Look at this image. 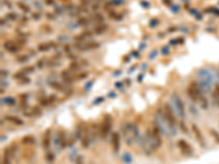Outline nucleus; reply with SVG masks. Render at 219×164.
<instances>
[{
  "instance_id": "nucleus-31",
  "label": "nucleus",
  "mask_w": 219,
  "mask_h": 164,
  "mask_svg": "<svg viewBox=\"0 0 219 164\" xmlns=\"http://www.w3.org/2000/svg\"><path fill=\"white\" fill-rule=\"evenodd\" d=\"M124 0H111V3L115 6H119V5H123Z\"/></svg>"
},
{
  "instance_id": "nucleus-23",
  "label": "nucleus",
  "mask_w": 219,
  "mask_h": 164,
  "mask_svg": "<svg viewBox=\"0 0 219 164\" xmlns=\"http://www.w3.org/2000/svg\"><path fill=\"white\" fill-rule=\"evenodd\" d=\"M34 142V138L32 136H25L22 138V143L23 145H32Z\"/></svg>"
},
{
  "instance_id": "nucleus-25",
  "label": "nucleus",
  "mask_w": 219,
  "mask_h": 164,
  "mask_svg": "<svg viewBox=\"0 0 219 164\" xmlns=\"http://www.w3.org/2000/svg\"><path fill=\"white\" fill-rule=\"evenodd\" d=\"M25 75H26V73H25L23 70H21V71H19V72H17V73L13 75V78L21 81V80H23L24 78H25Z\"/></svg>"
},
{
  "instance_id": "nucleus-7",
  "label": "nucleus",
  "mask_w": 219,
  "mask_h": 164,
  "mask_svg": "<svg viewBox=\"0 0 219 164\" xmlns=\"http://www.w3.org/2000/svg\"><path fill=\"white\" fill-rule=\"evenodd\" d=\"M162 112H163V115H164V117L167 118L168 122H170L171 125H173V126H175V124H176L175 113H174L171 105L169 103H166L164 106H163V111H162Z\"/></svg>"
},
{
  "instance_id": "nucleus-27",
  "label": "nucleus",
  "mask_w": 219,
  "mask_h": 164,
  "mask_svg": "<svg viewBox=\"0 0 219 164\" xmlns=\"http://www.w3.org/2000/svg\"><path fill=\"white\" fill-rule=\"evenodd\" d=\"M18 7H19V8L22 10V11H24V12H29V11H30V8L26 5H25V3L19 2V3H18Z\"/></svg>"
},
{
  "instance_id": "nucleus-29",
  "label": "nucleus",
  "mask_w": 219,
  "mask_h": 164,
  "mask_svg": "<svg viewBox=\"0 0 219 164\" xmlns=\"http://www.w3.org/2000/svg\"><path fill=\"white\" fill-rule=\"evenodd\" d=\"M7 19H10L11 21H15L17 19V14L13 13V12H9V13L7 14Z\"/></svg>"
},
{
  "instance_id": "nucleus-22",
  "label": "nucleus",
  "mask_w": 219,
  "mask_h": 164,
  "mask_svg": "<svg viewBox=\"0 0 219 164\" xmlns=\"http://www.w3.org/2000/svg\"><path fill=\"white\" fill-rule=\"evenodd\" d=\"M2 104H5V105H10V106H12V105H15V100L13 98H10V96H8V98H2Z\"/></svg>"
},
{
  "instance_id": "nucleus-18",
  "label": "nucleus",
  "mask_w": 219,
  "mask_h": 164,
  "mask_svg": "<svg viewBox=\"0 0 219 164\" xmlns=\"http://www.w3.org/2000/svg\"><path fill=\"white\" fill-rule=\"evenodd\" d=\"M213 98H214V103L219 107V83L215 84V88L213 90Z\"/></svg>"
},
{
  "instance_id": "nucleus-11",
  "label": "nucleus",
  "mask_w": 219,
  "mask_h": 164,
  "mask_svg": "<svg viewBox=\"0 0 219 164\" xmlns=\"http://www.w3.org/2000/svg\"><path fill=\"white\" fill-rule=\"evenodd\" d=\"M192 130H193V132H194L196 140H197V142L200 143V145L202 147V148H205V139H204V136H203L202 132H200V128L196 126V125L193 124V125H192Z\"/></svg>"
},
{
  "instance_id": "nucleus-43",
  "label": "nucleus",
  "mask_w": 219,
  "mask_h": 164,
  "mask_svg": "<svg viewBox=\"0 0 219 164\" xmlns=\"http://www.w3.org/2000/svg\"><path fill=\"white\" fill-rule=\"evenodd\" d=\"M32 17H33L34 19H38L40 17H41V14H36V13H33L32 14Z\"/></svg>"
},
{
  "instance_id": "nucleus-20",
  "label": "nucleus",
  "mask_w": 219,
  "mask_h": 164,
  "mask_svg": "<svg viewBox=\"0 0 219 164\" xmlns=\"http://www.w3.org/2000/svg\"><path fill=\"white\" fill-rule=\"evenodd\" d=\"M6 119L8 120V122H13V124H15V125H23V122L20 119V118L15 117V116H6Z\"/></svg>"
},
{
  "instance_id": "nucleus-35",
  "label": "nucleus",
  "mask_w": 219,
  "mask_h": 164,
  "mask_svg": "<svg viewBox=\"0 0 219 164\" xmlns=\"http://www.w3.org/2000/svg\"><path fill=\"white\" fill-rule=\"evenodd\" d=\"M70 69L77 70V69H79V66H78V64H76V62H71V64H70Z\"/></svg>"
},
{
  "instance_id": "nucleus-36",
  "label": "nucleus",
  "mask_w": 219,
  "mask_h": 164,
  "mask_svg": "<svg viewBox=\"0 0 219 164\" xmlns=\"http://www.w3.org/2000/svg\"><path fill=\"white\" fill-rule=\"evenodd\" d=\"M171 8H172V10H173L174 13H177V11H179V9H180L179 6H171Z\"/></svg>"
},
{
  "instance_id": "nucleus-19",
  "label": "nucleus",
  "mask_w": 219,
  "mask_h": 164,
  "mask_svg": "<svg viewBox=\"0 0 219 164\" xmlns=\"http://www.w3.org/2000/svg\"><path fill=\"white\" fill-rule=\"evenodd\" d=\"M52 46H54V43H43V44H40L37 46L38 51L40 52H46V51H49Z\"/></svg>"
},
{
  "instance_id": "nucleus-39",
  "label": "nucleus",
  "mask_w": 219,
  "mask_h": 164,
  "mask_svg": "<svg viewBox=\"0 0 219 164\" xmlns=\"http://www.w3.org/2000/svg\"><path fill=\"white\" fill-rule=\"evenodd\" d=\"M87 23H88V22H87V19H80V20H79V24H80V25H86Z\"/></svg>"
},
{
  "instance_id": "nucleus-21",
  "label": "nucleus",
  "mask_w": 219,
  "mask_h": 164,
  "mask_svg": "<svg viewBox=\"0 0 219 164\" xmlns=\"http://www.w3.org/2000/svg\"><path fill=\"white\" fill-rule=\"evenodd\" d=\"M122 161L126 164H130L132 161H133V158H132V155L129 154L128 152H125L124 154L122 155Z\"/></svg>"
},
{
  "instance_id": "nucleus-32",
  "label": "nucleus",
  "mask_w": 219,
  "mask_h": 164,
  "mask_svg": "<svg viewBox=\"0 0 219 164\" xmlns=\"http://www.w3.org/2000/svg\"><path fill=\"white\" fill-rule=\"evenodd\" d=\"M210 132H211L213 137H214L215 139L217 140V142L219 143V134H218V132H217V131H215V130H210Z\"/></svg>"
},
{
  "instance_id": "nucleus-3",
  "label": "nucleus",
  "mask_w": 219,
  "mask_h": 164,
  "mask_svg": "<svg viewBox=\"0 0 219 164\" xmlns=\"http://www.w3.org/2000/svg\"><path fill=\"white\" fill-rule=\"evenodd\" d=\"M186 92H187L189 98H190L193 102L200 104V106L203 108V109H207V108H208L207 98L204 96V92H203V90L200 89L198 82L192 81L190 84H189V86H187Z\"/></svg>"
},
{
  "instance_id": "nucleus-44",
  "label": "nucleus",
  "mask_w": 219,
  "mask_h": 164,
  "mask_svg": "<svg viewBox=\"0 0 219 164\" xmlns=\"http://www.w3.org/2000/svg\"><path fill=\"white\" fill-rule=\"evenodd\" d=\"M91 85H92V81H91V82H89V83H88V84L86 85V90H87V91H88V89L90 88Z\"/></svg>"
},
{
  "instance_id": "nucleus-1",
  "label": "nucleus",
  "mask_w": 219,
  "mask_h": 164,
  "mask_svg": "<svg viewBox=\"0 0 219 164\" xmlns=\"http://www.w3.org/2000/svg\"><path fill=\"white\" fill-rule=\"evenodd\" d=\"M162 145L161 132L157 128V126L153 124L151 127H149L146 132V136L141 139V145L143 148V151L150 154L151 152H155L158 150Z\"/></svg>"
},
{
  "instance_id": "nucleus-28",
  "label": "nucleus",
  "mask_w": 219,
  "mask_h": 164,
  "mask_svg": "<svg viewBox=\"0 0 219 164\" xmlns=\"http://www.w3.org/2000/svg\"><path fill=\"white\" fill-rule=\"evenodd\" d=\"M46 160H47V162H51V163L54 161V154H53L51 151L46 152Z\"/></svg>"
},
{
  "instance_id": "nucleus-40",
  "label": "nucleus",
  "mask_w": 219,
  "mask_h": 164,
  "mask_svg": "<svg viewBox=\"0 0 219 164\" xmlns=\"http://www.w3.org/2000/svg\"><path fill=\"white\" fill-rule=\"evenodd\" d=\"M45 2H46V5H49L52 6L55 3V0H45Z\"/></svg>"
},
{
  "instance_id": "nucleus-10",
  "label": "nucleus",
  "mask_w": 219,
  "mask_h": 164,
  "mask_svg": "<svg viewBox=\"0 0 219 164\" xmlns=\"http://www.w3.org/2000/svg\"><path fill=\"white\" fill-rule=\"evenodd\" d=\"M177 147H179V149L181 150L182 153L184 155H186V156H191V155L193 154V149H192V147H191L185 140L180 139V140L177 141Z\"/></svg>"
},
{
  "instance_id": "nucleus-41",
  "label": "nucleus",
  "mask_w": 219,
  "mask_h": 164,
  "mask_svg": "<svg viewBox=\"0 0 219 164\" xmlns=\"http://www.w3.org/2000/svg\"><path fill=\"white\" fill-rule=\"evenodd\" d=\"M141 6H143V7H146V8H149V7H150V6L148 5L147 1H141Z\"/></svg>"
},
{
  "instance_id": "nucleus-6",
  "label": "nucleus",
  "mask_w": 219,
  "mask_h": 164,
  "mask_svg": "<svg viewBox=\"0 0 219 164\" xmlns=\"http://www.w3.org/2000/svg\"><path fill=\"white\" fill-rule=\"evenodd\" d=\"M170 101H171V106L173 108V111L176 115L181 119H184L186 116V111H185V105L182 101L181 96L176 92H173L170 96Z\"/></svg>"
},
{
  "instance_id": "nucleus-17",
  "label": "nucleus",
  "mask_w": 219,
  "mask_h": 164,
  "mask_svg": "<svg viewBox=\"0 0 219 164\" xmlns=\"http://www.w3.org/2000/svg\"><path fill=\"white\" fill-rule=\"evenodd\" d=\"M62 80H64V82H66V83H71L72 81H73V79H75V75H72L70 71L64 70L62 71Z\"/></svg>"
},
{
  "instance_id": "nucleus-33",
  "label": "nucleus",
  "mask_w": 219,
  "mask_h": 164,
  "mask_svg": "<svg viewBox=\"0 0 219 164\" xmlns=\"http://www.w3.org/2000/svg\"><path fill=\"white\" fill-rule=\"evenodd\" d=\"M158 24H159V21H158L157 19H152L151 21H150V23H149V25H150L151 28H152V26L155 28V26H157Z\"/></svg>"
},
{
  "instance_id": "nucleus-42",
  "label": "nucleus",
  "mask_w": 219,
  "mask_h": 164,
  "mask_svg": "<svg viewBox=\"0 0 219 164\" xmlns=\"http://www.w3.org/2000/svg\"><path fill=\"white\" fill-rule=\"evenodd\" d=\"M37 67L38 68H42V67H43V61L42 60L37 61Z\"/></svg>"
},
{
  "instance_id": "nucleus-12",
  "label": "nucleus",
  "mask_w": 219,
  "mask_h": 164,
  "mask_svg": "<svg viewBox=\"0 0 219 164\" xmlns=\"http://www.w3.org/2000/svg\"><path fill=\"white\" fill-rule=\"evenodd\" d=\"M111 143H112V148L114 152H119V147H121V138L117 132H113L111 136Z\"/></svg>"
},
{
  "instance_id": "nucleus-38",
  "label": "nucleus",
  "mask_w": 219,
  "mask_h": 164,
  "mask_svg": "<svg viewBox=\"0 0 219 164\" xmlns=\"http://www.w3.org/2000/svg\"><path fill=\"white\" fill-rule=\"evenodd\" d=\"M156 55H157V51L155 49L153 52H151V53H150V57H149V58H150V59H153V58L156 57Z\"/></svg>"
},
{
  "instance_id": "nucleus-45",
  "label": "nucleus",
  "mask_w": 219,
  "mask_h": 164,
  "mask_svg": "<svg viewBox=\"0 0 219 164\" xmlns=\"http://www.w3.org/2000/svg\"><path fill=\"white\" fill-rule=\"evenodd\" d=\"M181 128H182V130H183V131H185V132L187 131V130H186V128H185V126H184V124H183V122L181 124Z\"/></svg>"
},
{
  "instance_id": "nucleus-30",
  "label": "nucleus",
  "mask_w": 219,
  "mask_h": 164,
  "mask_svg": "<svg viewBox=\"0 0 219 164\" xmlns=\"http://www.w3.org/2000/svg\"><path fill=\"white\" fill-rule=\"evenodd\" d=\"M22 70L28 75V73H31V72H33L34 71V67H25V68H23Z\"/></svg>"
},
{
  "instance_id": "nucleus-4",
  "label": "nucleus",
  "mask_w": 219,
  "mask_h": 164,
  "mask_svg": "<svg viewBox=\"0 0 219 164\" xmlns=\"http://www.w3.org/2000/svg\"><path fill=\"white\" fill-rule=\"evenodd\" d=\"M196 78H197V82L200 84V89L203 90L204 93H207L211 90L213 86V78L210 72L205 68H202L197 71L196 73Z\"/></svg>"
},
{
  "instance_id": "nucleus-2",
  "label": "nucleus",
  "mask_w": 219,
  "mask_h": 164,
  "mask_svg": "<svg viewBox=\"0 0 219 164\" xmlns=\"http://www.w3.org/2000/svg\"><path fill=\"white\" fill-rule=\"evenodd\" d=\"M155 125L160 130L161 135L167 137H174L176 136V126H173L167 120V118L164 117L163 112L161 109H158L155 114Z\"/></svg>"
},
{
  "instance_id": "nucleus-24",
  "label": "nucleus",
  "mask_w": 219,
  "mask_h": 164,
  "mask_svg": "<svg viewBox=\"0 0 219 164\" xmlns=\"http://www.w3.org/2000/svg\"><path fill=\"white\" fill-rule=\"evenodd\" d=\"M106 28H107V26L105 24H101V25H99V26H96L94 28V32L96 34H102V33H104L106 31Z\"/></svg>"
},
{
  "instance_id": "nucleus-9",
  "label": "nucleus",
  "mask_w": 219,
  "mask_h": 164,
  "mask_svg": "<svg viewBox=\"0 0 219 164\" xmlns=\"http://www.w3.org/2000/svg\"><path fill=\"white\" fill-rule=\"evenodd\" d=\"M55 147L56 148H59V149H65L67 147V138L66 135L64 131H59L58 134H56V137H55Z\"/></svg>"
},
{
  "instance_id": "nucleus-13",
  "label": "nucleus",
  "mask_w": 219,
  "mask_h": 164,
  "mask_svg": "<svg viewBox=\"0 0 219 164\" xmlns=\"http://www.w3.org/2000/svg\"><path fill=\"white\" fill-rule=\"evenodd\" d=\"M82 137H81V145L83 148H88L91 145V135L90 132L88 131V129H85L82 131Z\"/></svg>"
},
{
  "instance_id": "nucleus-37",
  "label": "nucleus",
  "mask_w": 219,
  "mask_h": 164,
  "mask_svg": "<svg viewBox=\"0 0 219 164\" xmlns=\"http://www.w3.org/2000/svg\"><path fill=\"white\" fill-rule=\"evenodd\" d=\"M26 60H28V57H25V56H22L18 58V61H20V62H24V61H26Z\"/></svg>"
},
{
  "instance_id": "nucleus-16",
  "label": "nucleus",
  "mask_w": 219,
  "mask_h": 164,
  "mask_svg": "<svg viewBox=\"0 0 219 164\" xmlns=\"http://www.w3.org/2000/svg\"><path fill=\"white\" fill-rule=\"evenodd\" d=\"M12 158H13V151H11V148H7L3 155V164H12L11 161Z\"/></svg>"
},
{
  "instance_id": "nucleus-14",
  "label": "nucleus",
  "mask_w": 219,
  "mask_h": 164,
  "mask_svg": "<svg viewBox=\"0 0 219 164\" xmlns=\"http://www.w3.org/2000/svg\"><path fill=\"white\" fill-rule=\"evenodd\" d=\"M42 143H43L44 150L46 151V152L49 151V147H51V130L45 131V134H44V136H43V141H42Z\"/></svg>"
},
{
  "instance_id": "nucleus-15",
  "label": "nucleus",
  "mask_w": 219,
  "mask_h": 164,
  "mask_svg": "<svg viewBox=\"0 0 219 164\" xmlns=\"http://www.w3.org/2000/svg\"><path fill=\"white\" fill-rule=\"evenodd\" d=\"M3 47L10 53H17L20 49V47L18 46L13 41H7V42H5Z\"/></svg>"
},
{
  "instance_id": "nucleus-26",
  "label": "nucleus",
  "mask_w": 219,
  "mask_h": 164,
  "mask_svg": "<svg viewBox=\"0 0 219 164\" xmlns=\"http://www.w3.org/2000/svg\"><path fill=\"white\" fill-rule=\"evenodd\" d=\"M49 85H51L52 88H54V89L59 90V91H62V85L60 84V83L56 82V81H52V82H49Z\"/></svg>"
},
{
  "instance_id": "nucleus-5",
  "label": "nucleus",
  "mask_w": 219,
  "mask_h": 164,
  "mask_svg": "<svg viewBox=\"0 0 219 164\" xmlns=\"http://www.w3.org/2000/svg\"><path fill=\"white\" fill-rule=\"evenodd\" d=\"M123 136L126 145H132L139 139V129L137 125H135L133 122H128L123 127Z\"/></svg>"
},
{
  "instance_id": "nucleus-8",
  "label": "nucleus",
  "mask_w": 219,
  "mask_h": 164,
  "mask_svg": "<svg viewBox=\"0 0 219 164\" xmlns=\"http://www.w3.org/2000/svg\"><path fill=\"white\" fill-rule=\"evenodd\" d=\"M111 127H112V122H111V118L110 116H105V118L103 119V122L101 124L100 127V135L102 136V138H106L107 135L111 131Z\"/></svg>"
},
{
  "instance_id": "nucleus-34",
  "label": "nucleus",
  "mask_w": 219,
  "mask_h": 164,
  "mask_svg": "<svg viewBox=\"0 0 219 164\" xmlns=\"http://www.w3.org/2000/svg\"><path fill=\"white\" fill-rule=\"evenodd\" d=\"M169 47L168 46H163L162 47V49H161V53H162V55H167V54H169Z\"/></svg>"
}]
</instances>
